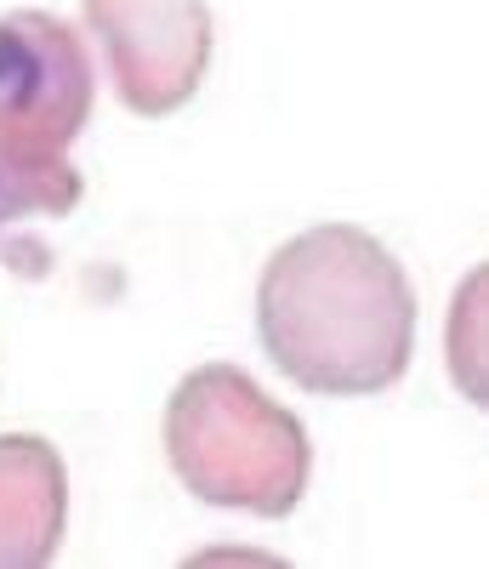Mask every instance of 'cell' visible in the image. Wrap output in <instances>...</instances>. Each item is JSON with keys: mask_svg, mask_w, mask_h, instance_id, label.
Instances as JSON below:
<instances>
[{"mask_svg": "<svg viewBox=\"0 0 489 569\" xmlns=\"http://www.w3.org/2000/svg\"><path fill=\"white\" fill-rule=\"evenodd\" d=\"M166 461L206 507L290 518L313 479L308 427L239 365L188 370L166 405Z\"/></svg>", "mask_w": 489, "mask_h": 569, "instance_id": "obj_2", "label": "cell"}, {"mask_svg": "<svg viewBox=\"0 0 489 569\" xmlns=\"http://www.w3.org/2000/svg\"><path fill=\"white\" fill-rule=\"evenodd\" d=\"M257 342L302 393H387L416 353V284L376 233L319 222L268 257L257 279Z\"/></svg>", "mask_w": 489, "mask_h": 569, "instance_id": "obj_1", "label": "cell"}, {"mask_svg": "<svg viewBox=\"0 0 489 569\" xmlns=\"http://www.w3.org/2000/svg\"><path fill=\"white\" fill-rule=\"evenodd\" d=\"M91 58L74 23L40 7H18L0 18V166L86 194L69 166L74 137L91 120Z\"/></svg>", "mask_w": 489, "mask_h": 569, "instance_id": "obj_3", "label": "cell"}, {"mask_svg": "<svg viewBox=\"0 0 489 569\" xmlns=\"http://www.w3.org/2000/svg\"><path fill=\"white\" fill-rule=\"evenodd\" d=\"M74 206H80V194H69V188H46V182H29L0 166V233L23 217H63Z\"/></svg>", "mask_w": 489, "mask_h": 569, "instance_id": "obj_6", "label": "cell"}, {"mask_svg": "<svg viewBox=\"0 0 489 569\" xmlns=\"http://www.w3.org/2000/svg\"><path fill=\"white\" fill-rule=\"evenodd\" d=\"M69 530V472L40 433H0V569H46Z\"/></svg>", "mask_w": 489, "mask_h": 569, "instance_id": "obj_5", "label": "cell"}, {"mask_svg": "<svg viewBox=\"0 0 489 569\" xmlns=\"http://www.w3.org/2000/svg\"><path fill=\"white\" fill-rule=\"evenodd\" d=\"M86 29L109 52L120 103L142 120L193 103L217 52L206 0H86Z\"/></svg>", "mask_w": 489, "mask_h": 569, "instance_id": "obj_4", "label": "cell"}]
</instances>
